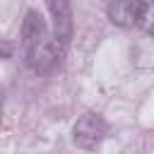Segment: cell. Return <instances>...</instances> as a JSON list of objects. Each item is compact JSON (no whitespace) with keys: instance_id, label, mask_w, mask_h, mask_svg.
<instances>
[{"instance_id":"obj_1","label":"cell","mask_w":154,"mask_h":154,"mask_svg":"<svg viewBox=\"0 0 154 154\" xmlns=\"http://www.w3.org/2000/svg\"><path fill=\"white\" fill-rule=\"evenodd\" d=\"M22 51L29 70H34L36 75L51 72L65 55V48L53 36H48L46 19L36 10H29L22 19Z\"/></svg>"},{"instance_id":"obj_2","label":"cell","mask_w":154,"mask_h":154,"mask_svg":"<svg viewBox=\"0 0 154 154\" xmlns=\"http://www.w3.org/2000/svg\"><path fill=\"white\" fill-rule=\"evenodd\" d=\"M147 10H149L147 0H111L106 7V14L111 24L120 29H135L144 22Z\"/></svg>"},{"instance_id":"obj_6","label":"cell","mask_w":154,"mask_h":154,"mask_svg":"<svg viewBox=\"0 0 154 154\" xmlns=\"http://www.w3.org/2000/svg\"><path fill=\"white\" fill-rule=\"evenodd\" d=\"M2 103H5V99H2V94H0V116H2Z\"/></svg>"},{"instance_id":"obj_3","label":"cell","mask_w":154,"mask_h":154,"mask_svg":"<svg viewBox=\"0 0 154 154\" xmlns=\"http://www.w3.org/2000/svg\"><path fill=\"white\" fill-rule=\"evenodd\" d=\"M106 137V120L96 113H84L72 128V142L79 149H96Z\"/></svg>"},{"instance_id":"obj_5","label":"cell","mask_w":154,"mask_h":154,"mask_svg":"<svg viewBox=\"0 0 154 154\" xmlns=\"http://www.w3.org/2000/svg\"><path fill=\"white\" fill-rule=\"evenodd\" d=\"M14 43L12 41H5V38H0V60H7V58H12L14 55Z\"/></svg>"},{"instance_id":"obj_4","label":"cell","mask_w":154,"mask_h":154,"mask_svg":"<svg viewBox=\"0 0 154 154\" xmlns=\"http://www.w3.org/2000/svg\"><path fill=\"white\" fill-rule=\"evenodd\" d=\"M48 2V10H51V17H53V38L67 51L70 46V38H72V5L70 0H46Z\"/></svg>"}]
</instances>
